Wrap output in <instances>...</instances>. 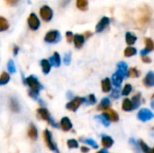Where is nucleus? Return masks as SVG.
Returning <instances> with one entry per match:
<instances>
[{
	"instance_id": "1",
	"label": "nucleus",
	"mask_w": 154,
	"mask_h": 153,
	"mask_svg": "<svg viewBox=\"0 0 154 153\" xmlns=\"http://www.w3.org/2000/svg\"><path fill=\"white\" fill-rule=\"evenodd\" d=\"M23 83L30 87V90L28 92L29 96L32 99H37L40 90L42 89V86L40 84L38 79L34 76H29L27 78L23 79Z\"/></svg>"
},
{
	"instance_id": "2",
	"label": "nucleus",
	"mask_w": 154,
	"mask_h": 153,
	"mask_svg": "<svg viewBox=\"0 0 154 153\" xmlns=\"http://www.w3.org/2000/svg\"><path fill=\"white\" fill-rule=\"evenodd\" d=\"M37 114H38V115H39L42 120L47 121L51 126H53V127H55V128H59V124L51 118V116L49 111H48L46 108H43V107L39 108V109L37 110Z\"/></svg>"
},
{
	"instance_id": "3",
	"label": "nucleus",
	"mask_w": 154,
	"mask_h": 153,
	"mask_svg": "<svg viewBox=\"0 0 154 153\" xmlns=\"http://www.w3.org/2000/svg\"><path fill=\"white\" fill-rule=\"evenodd\" d=\"M86 101H87V99H86L85 97L77 96V97L73 98L70 102H69V103L66 105V108H67L68 110L76 112V111L78 110V108H79L82 104H84Z\"/></svg>"
},
{
	"instance_id": "4",
	"label": "nucleus",
	"mask_w": 154,
	"mask_h": 153,
	"mask_svg": "<svg viewBox=\"0 0 154 153\" xmlns=\"http://www.w3.org/2000/svg\"><path fill=\"white\" fill-rule=\"evenodd\" d=\"M43 137H44V141H45L47 146L49 147V149H50L51 151H54V152L56 153H60L59 152L58 148H57V146H56V144H55V143L53 142V141H52L51 133L48 129L44 130V132H43Z\"/></svg>"
},
{
	"instance_id": "5",
	"label": "nucleus",
	"mask_w": 154,
	"mask_h": 153,
	"mask_svg": "<svg viewBox=\"0 0 154 153\" xmlns=\"http://www.w3.org/2000/svg\"><path fill=\"white\" fill-rule=\"evenodd\" d=\"M60 38L61 37H60V33L59 32V31L53 30L46 33L44 37V41L48 43H56L60 40Z\"/></svg>"
},
{
	"instance_id": "6",
	"label": "nucleus",
	"mask_w": 154,
	"mask_h": 153,
	"mask_svg": "<svg viewBox=\"0 0 154 153\" xmlns=\"http://www.w3.org/2000/svg\"><path fill=\"white\" fill-rule=\"evenodd\" d=\"M40 14H41V17L42 18L43 21L49 22V21L51 20V18L53 16V12H52V10H51V8L50 6L43 5L40 9Z\"/></svg>"
},
{
	"instance_id": "7",
	"label": "nucleus",
	"mask_w": 154,
	"mask_h": 153,
	"mask_svg": "<svg viewBox=\"0 0 154 153\" xmlns=\"http://www.w3.org/2000/svg\"><path fill=\"white\" fill-rule=\"evenodd\" d=\"M153 118V114L151 110L146 109V108H143L139 111L138 113V119L143 121V122H146V121H150Z\"/></svg>"
},
{
	"instance_id": "8",
	"label": "nucleus",
	"mask_w": 154,
	"mask_h": 153,
	"mask_svg": "<svg viewBox=\"0 0 154 153\" xmlns=\"http://www.w3.org/2000/svg\"><path fill=\"white\" fill-rule=\"evenodd\" d=\"M28 25L30 27V29H32V31H36L39 29L40 27V21L37 17V15L35 14H31L30 16L28 17Z\"/></svg>"
},
{
	"instance_id": "9",
	"label": "nucleus",
	"mask_w": 154,
	"mask_h": 153,
	"mask_svg": "<svg viewBox=\"0 0 154 153\" xmlns=\"http://www.w3.org/2000/svg\"><path fill=\"white\" fill-rule=\"evenodd\" d=\"M109 23H110L109 18L106 17V16H104V17L99 21V23H97V25L96 26V32H103V31L109 25Z\"/></svg>"
},
{
	"instance_id": "10",
	"label": "nucleus",
	"mask_w": 154,
	"mask_h": 153,
	"mask_svg": "<svg viewBox=\"0 0 154 153\" xmlns=\"http://www.w3.org/2000/svg\"><path fill=\"white\" fill-rule=\"evenodd\" d=\"M153 49H154V43H153V41H152V39H150V38H147V39H145V49L142 50L141 54H142L143 56H144V55L148 54L149 52L152 51V50H153Z\"/></svg>"
},
{
	"instance_id": "11",
	"label": "nucleus",
	"mask_w": 154,
	"mask_h": 153,
	"mask_svg": "<svg viewBox=\"0 0 154 153\" xmlns=\"http://www.w3.org/2000/svg\"><path fill=\"white\" fill-rule=\"evenodd\" d=\"M60 128L64 132H69L72 129V124L68 117H63L60 120Z\"/></svg>"
},
{
	"instance_id": "12",
	"label": "nucleus",
	"mask_w": 154,
	"mask_h": 153,
	"mask_svg": "<svg viewBox=\"0 0 154 153\" xmlns=\"http://www.w3.org/2000/svg\"><path fill=\"white\" fill-rule=\"evenodd\" d=\"M101 143H102V145H103L104 148L108 149V148H111L113 146L114 140L110 136H107V135L103 134L102 135V138H101Z\"/></svg>"
},
{
	"instance_id": "13",
	"label": "nucleus",
	"mask_w": 154,
	"mask_h": 153,
	"mask_svg": "<svg viewBox=\"0 0 154 153\" xmlns=\"http://www.w3.org/2000/svg\"><path fill=\"white\" fill-rule=\"evenodd\" d=\"M143 84L147 87H152L154 86V74L152 71H150L147 73V75L145 76L144 79H143Z\"/></svg>"
},
{
	"instance_id": "14",
	"label": "nucleus",
	"mask_w": 154,
	"mask_h": 153,
	"mask_svg": "<svg viewBox=\"0 0 154 153\" xmlns=\"http://www.w3.org/2000/svg\"><path fill=\"white\" fill-rule=\"evenodd\" d=\"M73 41H74V45L77 49H81L84 41H85V38L83 35L81 34H75L73 36Z\"/></svg>"
},
{
	"instance_id": "15",
	"label": "nucleus",
	"mask_w": 154,
	"mask_h": 153,
	"mask_svg": "<svg viewBox=\"0 0 154 153\" xmlns=\"http://www.w3.org/2000/svg\"><path fill=\"white\" fill-rule=\"evenodd\" d=\"M119 74H121L124 78L128 76V71H127V64L124 61H121L117 64V71Z\"/></svg>"
},
{
	"instance_id": "16",
	"label": "nucleus",
	"mask_w": 154,
	"mask_h": 153,
	"mask_svg": "<svg viewBox=\"0 0 154 153\" xmlns=\"http://www.w3.org/2000/svg\"><path fill=\"white\" fill-rule=\"evenodd\" d=\"M28 136L32 140V141H36L38 138V131L37 128L35 127V125L33 124H31L29 126V130H28Z\"/></svg>"
},
{
	"instance_id": "17",
	"label": "nucleus",
	"mask_w": 154,
	"mask_h": 153,
	"mask_svg": "<svg viewBox=\"0 0 154 153\" xmlns=\"http://www.w3.org/2000/svg\"><path fill=\"white\" fill-rule=\"evenodd\" d=\"M96 118L98 119L105 126L108 127V126L110 125V122H111V121H110V118H109V115H108L107 113H103V114L100 115H97Z\"/></svg>"
},
{
	"instance_id": "18",
	"label": "nucleus",
	"mask_w": 154,
	"mask_h": 153,
	"mask_svg": "<svg viewBox=\"0 0 154 153\" xmlns=\"http://www.w3.org/2000/svg\"><path fill=\"white\" fill-rule=\"evenodd\" d=\"M123 78H124V77L121 74H119L118 72H116L112 77V81H113L114 86L116 87H119L123 82Z\"/></svg>"
},
{
	"instance_id": "19",
	"label": "nucleus",
	"mask_w": 154,
	"mask_h": 153,
	"mask_svg": "<svg viewBox=\"0 0 154 153\" xmlns=\"http://www.w3.org/2000/svg\"><path fill=\"white\" fill-rule=\"evenodd\" d=\"M110 106V100L109 98L107 97H105L101 100L100 104L98 105L97 106V110L99 111H105V110H107Z\"/></svg>"
},
{
	"instance_id": "20",
	"label": "nucleus",
	"mask_w": 154,
	"mask_h": 153,
	"mask_svg": "<svg viewBox=\"0 0 154 153\" xmlns=\"http://www.w3.org/2000/svg\"><path fill=\"white\" fill-rule=\"evenodd\" d=\"M101 86H102V91L105 93H108L111 90V81L108 78H105L102 80L101 82Z\"/></svg>"
},
{
	"instance_id": "21",
	"label": "nucleus",
	"mask_w": 154,
	"mask_h": 153,
	"mask_svg": "<svg viewBox=\"0 0 154 153\" xmlns=\"http://www.w3.org/2000/svg\"><path fill=\"white\" fill-rule=\"evenodd\" d=\"M10 108L13 112L14 113H19L20 112V106H19V103L18 101L14 98V97H12L10 99Z\"/></svg>"
},
{
	"instance_id": "22",
	"label": "nucleus",
	"mask_w": 154,
	"mask_h": 153,
	"mask_svg": "<svg viewBox=\"0 0 154 153\" xmlns=\"http://www.w3.org/2000/svg\"><path fill=\"white\" fill-rule=\"evenodd\" d=\"M50 60L54 67H60V56L59 55L58 52H54L53 56H51L50 58Z\"/></svg>"
},
{
	"instance_id": "23",
	"label": "nucleus",
	"mask_w": 154,
	"mask_h": 153,
	"mask_svg": "<svg viewBox=\"0 0 154 153\" xmlns=\"http://www.w3.org/2000/svg\"><path fill=\"white\" fill-rule=\"evenodd\" d=\"M125 40H126V43L128 45H133L135 43L136 40H137V37L135 34L132 33V32H126L125 34Z\"/></svg>"
},
{
	"instance_id": "24",
	"label": "nucleus",
	"mask_w": 154,
	"mask_h": 153,
	"mask_svg": "<svg viewBox=\"0 0 154 153\" xmlns=\"http://www.w3.org/2000/svg\"><path fill=\"white\" fill-rule=\"evenodd\" d=\"M122 108L124 111L125 112H130L133 110V104H132V101L128 98H125L124 101H123V104H122Z\"/></svg>"
},
{
	"instance_id": "25",
	"label": "nucleus",
	"mask_w": 154,
	"mask_h": 153,
	"mask_svg": "<svg viewBox=\"0 0 154 153\" xmlns=\"http://www.w3.org/2000/svg\"><path fill=\"white\" fill-rule=\"evenodd\" d=\"M41 65H42V72L44 74H48L51 70V63L48 60H42L41 61Z\"/></svg>"
},
{
	"instance_id": "26",
	"label": "nucleus",
	"mask_w": 154,
	"mask_h": 153,
	"mask_svg": "<svg viewBox=\"0 0 154 153\" xmlns=\"http://www.w3.org/2000/svg\"><path fill=\"white\" fill-rule=\"evenodd\" d=\"M131 101H132V104H133V110L137 109L141 105V94H139V93L136 94L133 97V99Z\"/></svg>"
},
{
	"instance_id": "27",
	"label": "nucleus",
	"mask_w": 154,
	"mask_h": 153,
	"mask_svg": "<svg viewBox=\"0 0 154 153\" xmlns=\"http://www.w3.org/2000/svg\"><path fill=\"white\" fill-rule=\"evenodd\" d=\"M138 144H139V147H140L141 151H143V153H153L152 149H150L149 146L145 142H143L142 140L141 141H138Z\"/></svg>"
},
{
	"instance_id": "28",
	"label": "nucleus",
	"mask_w": 154,
	"mask_h": 153,
	"mask_svg": "<svg viewBox=\"0 0 154 153\" xmlns=\"http://www.w3.org/2000/svg\"><path fill=\"white\" fill-rule=\"evenodd\" d=\"M88 0H77V7L81 11H86L88 9Z\"/></svg>"
},
{
	"instance_id": "29",
	"label": "nucleus",
	"mask_w": 154,
	"mask_h": 153,
	"mask_svg": "<svg viewBox=\"0 0 154 153\" xmlns=\"http://www.w3.org/2000/svg\"><path fill=\"white\" fill-rule=\"evenodd\" d=\"M9 28L8 21L5 18L0 16V32H5Z\"/></svg>"
},
{
	"instance_id": "30",
	"label": "nucleus",
	"mask_w": 154,
	"mask_h": 153,
	"mask_svg": "<svg viewBox=\"0 0 154 153\" xmlns=\"http://www.w3.org/2000/svg\"><path fill=\"white\" fill-rule=\"evenodd\" d=\"M10 80V75L7 72H3L0 76V86L7 84Z\"/></svg>"
},
{
	"instance_id": "31",
	"label": "nucleus",
	"mask_w": 154,
	"mask_h": 153,
	"mask_svg": "<svg viewBox=\"0 0 154 153\" xmlns=\"http://www.w3.org/2000/svg\"><path fill=\"white\" fill-rule=\"evenodd\" d=\"M80 141H82V142H85L88 145H90L92 148L94 149H97L98 148V145L97 143L93 140V139H88V138H80Z\"/></svg>"
},
{
	"instance_id": "32",
	"label": "nucleus",
	"mask_w": 154,
	"mask_h": 153,
	"mask_svg": "<svg viewBox=\"0 0 154 153\" xmlns=\"http://www.w3.org/2000/svg\"><path fill=\"white\" fill-rule=\"evenodd\" d=\"M137 53V50L134 47H128L125 50V57H132Z\"/></svg>"
},
{
	"instance_id": "33",
	"label": "nucleus",
	"mask_w": 154,
	"mask_h": 153,
	"mask_svg": "<svg viewBox=\"0 0 154 153\" xmlns=\"http://www.w3.org/2000/svg\"><path fill=\"white\" fill-rule=\"evenodd\" d=\"M107 114L109 115L110 121H112V122H117L119 120V116H118L117 113L116 111H114L113 109H110Z\"/></svg>"
},
{
	"instance_id": "34",
	"label": "nucleus",
	"mask_w": 154,
	"mask_h": 153,
	"mask_svg": "<svg viewBox=\"0 0 154 153\" xmlns=\"http://www.w3.org/2000/svg\"><path fill=\"white\" fill-rule=\"evenodd\" d=\"M127 74H128V76H130L132 78H138L140 76V71L135 68H132L129 69Z\"/></svg>"
},
{
	"instance_id": "35",
	"label": "nucleus",
	"mask_w": 154,
	"mask_h": 153,
	"mask_svg": "<svg viewBox=\"0 0 154 153\" xmlns=\"http://www.w3.org/2000/svg\"><path fill=\"white\" fill-rule=\"evenodd\" d=\"M7 69H8L9 73H14L15 72V66H14V62L13 60H8Z\"/></svg>"
},
{
	"instance_id": "36",
	"label": "nucleus",
	"mask_w": 154,
	"mask_h": 153,
	"mask_svg": "<svg viewBox=\"0 0 154 153\" xmlns=\"http://www.w3.org/2000/svg\"><path fill=\"white\" fill-rule=\"evenodd\" d=\"M67 144H68V147L69 149H75V148H78L79 147V142L76 140H74V139L69 140L68 142H67Z\"/></svg>"
},
{
	"instance_id": "37",
	"label": "nucleus",
	"mask_w": 154,
	"mask_h": 153,
	"mask_svg": "<svg viewBox=\"0 0 154 153\" xmlns=\"http://www.w3.org/2000/svg\"><path fill=\"white\" fill-rule=\"evenodd\" d=\"M132 91V86L130 84H126L122 91V95L123 96H128Z\"/></svg>"
},
{
	"instance_id": "38",
	"label": "nucleus",
	"mask_w": 154,
	"mask_h": 153,
	"mask_svg": "<svg viewBox=\"0 0 154 153\" xmlns=\"http://www.w3.org/2000/svg\"><path fill=\"white\" fill-rule=\"evenodd\" d=\"M97 102V98L94 94H90L88 97V104L89 105H95Z\"/></svg>"
},
{
	"instance_id": "39",
	"label": "nucleus",
	"mask_w": 154,
	"mask_h": 153,
	"mask_svg": "<svg viewBox=\"0 0 154 153\" xmlns=\"http://www.w3.org/2000/svg\"><path fill=\"white\" fill-rule=\"evenodd\" d=\"M70 61H71V54H70V52L66 53L65 56H64V63H65V65H69Z\"/></svg>"
},
{
	"instance_id": "40",
	"label": "nucleus",
	"mask_w": 154,
	"mask_h": 153,
	"mask_svg": "<svg viewBox=\"0 0 154 153\" xmlns=\"http://www.w3.org/2000/svg\"><path fill=\"white\" fill-rule=\"evenodd\" d=\"M73 33L71 32H66V38H67V41L68 42H71L73 41Z\"/></svg>"
},
{
	"instance_id": "41",
	"label": "nucleus",
	"mask_w": 154,
	"mask_h": 153,
	"mask_svg": "<svg viewBox=\"0 0 154 153\" xmlns=\"http://www.w3.org/2000/svg\"><path fill=\"white\" fill-rule=\"evenodd\" d=\"M111 96H112V97H114L115 99H117V98L119 97V87H117L116 89L113 90Z\"/></svg>"
},
{
	"instance_id": "42",
	"label": "nucleus",
	"mask_w": 154,
	"mask_h": 153,
	"mask_svg": "<svg viewBox=\"0 0 154 153\" xmlns=\"http://www.w3.org/2000/svg\"><path fill=\"white\" fill-rule=\"evenodd\" d=\"M9 5H15L19 3V0H5Z\"/></svg>"
},
{
	"instance_id": "43",
	"label": "nucleus",
	"mask_w": 154,
	"mask_h": 153,
	"mask_svg": "<svg viewBox=\"0 0 154 153\" xmlns=\"http://www.w3.org/2000/svg\"><path fill=\"white\" fill-rule=\"evenodd\" d=\"M69 2H70V0H60V5L62 7H65L69 4Z\"/></svg>"
},
{
	"instance_id": "44",
	"label": "nucleus",
	"mask_w": 154,
	"mask_h": 153,
	"mask_svg": "<svg viewBox=\"0 0 154 153\" xmlns=\"http://www.w3.org/2000/svg\"><path fill=\"white\" fill-rule=\"evenodd\" d=\"M143 61L144 62V63H151L152 62V60H151V58H149V57H147V56H143Z\"/></svg>"
},
{
	"instance_id": "45",
	"label": "nucleus",
	"mask_w": 154,
	"mask_h": 153,
	"mask_svg": "<svg viewBox=\"0 0 154 153\" xmlns=\"http://www.w3.org/2000/svg\"><path fill=\"white\" fill-rule=\"evenodd\" d=\"M92 34H93V33H92L91 32H86L84 33L83 36H84V38H89V37L92 36Z\"/></svg>"
},
{
	"instance_id": "46",
	"label": "nucleus",
	"mask_w": 154,
	"mask_h": 153,
	"mask_svg": "<svg viewBox=\"0 0 154 153\" xmlns=\"http://www.w3.org/2000/svg\"><path fill=\"white\" fill-rule=\"evenodd\" d=\"M89 151V148L88 147H81V152L82 153H88Z\"/></svg>"
},
{
	"instance_id": "47",
	"label": "nucleus",
	"mask_w": 154,
	"mask_h": 153,
	"mask_svg": "<svg viewBox=\"0 0 154 153\" xmlns=\"http://www.w3.org/2000/svg\"><path fill=\"white\" fill-rule=\"evenodd\" d=\"M18 50H19V48H18L17 46H14V50H13V51H14V56H16V55H17Z\"/></svg>"
},
{
	"instance_id": "48",
	"label": "nucleus",
	"mask_w": 154,
	"mask_h": 153,
	"mask_svg": "<svg viewBox=\"0 0 154 153\" xmlns=\"http://www.w3.org/2000/svg\"><path fill=\"white\" fill-rule=\"evenodd\" d=\"M97 153H108V151H107L106 150L103 149V150H100V151H99Z\"/></svg>"
}]
</instances>
